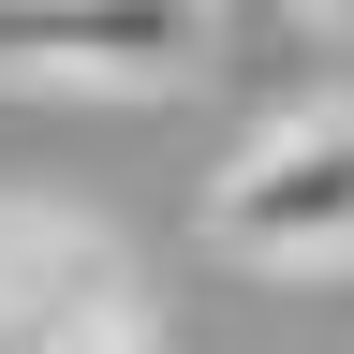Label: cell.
<instances>
[{"label":"cell","mask_w":354,"mask_h":354,"mask_svg":"<svg viewBox=\"0 0 354 354\" xmlns=\"http://www.w3.org/2000/svg\"><path fill=\"white\" fill-rule=\"evenodd\" d=\"M207 236L236 266H281V281L354 266V104H281L207 177Z\"/></svg>","instance_id":"obj_1"},{"label":"cell","mask_w":354,"mask_h":354,"mask_svg":"<svg viewBox=\"0 0 354 354\" xmlns=\"http://www.w3.org/2000/svg\"><path fill=\"white\" fill-rule=\"evenodd\" d=\"M207 59L192 0H0V74L44 88H177Z\"/></svg>","instance_id":"obj_2"},{"label":"cell","mask_w":354,"mask_h":354,"mask_svg":"<svg viewBox=\"0 0 354 354\" xmlns=\"http://www.w3.org/2000/svg\"><path fill=\"white\" fill-rule=\"evenodd\" d=\"M295 15H325V30H354V0H295Z\"/></svg>","instance_id":"obj_3"}]
</instances>
